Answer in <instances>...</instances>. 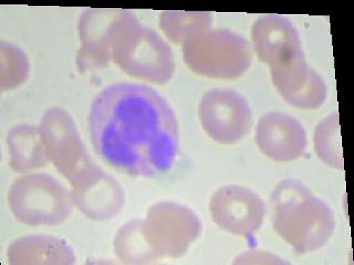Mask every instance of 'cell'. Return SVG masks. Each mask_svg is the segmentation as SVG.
I'll return each mask as SVG.
<instances>
[{
	"label": "cell",
	"instance_id": "cell-1",
	"mask_svg": "<svg viewBox=\"0 0 354 265\" xmlns=\"http://www.w3.org/2000/svg\"><path fill=\"white\" fill-rule=\"evenodd\" d=\"M88 132L99 157L133 177H154L174 165L180 132L174 110L143 84L115 83L94 97Z\"/></svg>",
	"mask_w": 354,
	"mask_h": 265
},
{
	"label": "cell",
	"instance_id": "cell-2",
	"mask_svg": "<svg viewBox=\"0 0 354 265\" xmlns=\"http://www.w3.org/2000/svg\"><path fill=\"white\" fill-rule=\"evenodd\" d=\"M270 207L274 231L297 253L324 248L335 233V215L329 206L299 180L278 184L270 197Z\"/></svg>",
	"mask_w": 354,
	"mask_h": 265
},
{
	"label": "cell",
	"instance_id": "cell-3",
	"mask_svg": "<svg viewBox=\"0 0 354 265\" xmlns=\"http://www.w3.org/2000/svg\"><path fill=\"white\" fill-rule=\"evenodd\" d=\"M111 61L125 75L162 86L175 72V59L167 42L156 31L141 25L138 18L116 36Z\"/></svg>",
	"mask_w": 354,
	"mask_h": 265
},
{
	"label": "cell",
	"instance_id": "cell-4",
	"mask_svg": "<svg viewBox=\"0 0 354 265\" xmlns=\"http://www.w3.org/2000/svg\"><path fill=\"white\" fill-rule=\"evenodd\" d=\"M183 60L196 75L235 80L252 66L250 43L228 29H210L183 44Z\"/></svg>",
	"mask_w": 354,
	"mask_h": 265
},
{
	"label": "cell",
	"instance_id": "cell-5",
	"mask_svg": "<svg viewBox=\"0 0 354 265\" xmlns=\"http://www.w3.org/2000/svg\"><path fill=\"white\" fill-rule=\"evenodd\" d=\"M8 204L17 220L30 226L62 224L75 207L71 193L46 173L24 175L15 180Z\"/></svg>",
	"mask_w": 354,
	"mask_h": 265
},
{
	"label": "cell",
	"instance_id": "cell-6",
	"mask_svg": "<svg viewBox=\"0 0 354 265\" xmlns=\"http://www.w3.org/2000/svg\"><path fill=\"white\" fill-rule=\"evenodd\" d=\"M50 163L72 187L86 181L99 170L92 161L75 121L66 110L51 108L44 112L39 125Z\"/></svg>",
	"mask_w": 354,
	"mask_h": 265
},
{
	"label": "cell",
	"instance_id": "cell-7",
	"mask_svg": "<svg viewBox=\"0 0 354 265\" xmlns=\"http://www.w3.org/2000/svg\"><path fill=\"white\" fill-rule=\"evenodd\" d=\"M143 229L147 240L160 257L178 259L198 239L202 221L183 204L160 202L147 210Z\"/></svg>",
	"mask_w": 354,
	"mask_h": 265
},
{
	"label": "cell",
	"instance_id": "cell-8",
	"mask_svg": "<svg viewBox=\"0 0 354 265\" xmlns=\"http://www.w3.org/2000/svg\"><path fill=\"white\" fill-rule=\"evenodd\" d=\"M136 14L127 9H86L77 20V33L81 48L77 51L79 71L108 66L118 33Z\"/></svg>",
	"mask_w": 354,
	"mask_h": 265
},
{
	"label": "cell",
	"instance_id": "cell-9",
	"mask_svg": "<svg viewBox=\"0 0 354 265\" xmlns=\"http://www.w3.org/2000/svg\"><path fill=\"white\" fill-rule=\"evenodd\" d=\"M198 117L214 141L230 145L241 141L252 127V110L241 93L216 88L205 93L198 105Z\"/></svg>",
	"mask_w": 354,
	"mask_h": 265
},
{
	"label": "cell",
	"instance_id": "cell-10",
	"mask_svg": "<svg viewBox=\"0 0 354 265\" xmlns=\"http://www.w3.org/2000/svg\"><path fill=\"white\" fill-rule=\"evenodd\" d=\"M269 66L272 83L286 102L301 110H317L326 102L328 86L308 64L302 49Z\"/></svg>",
	"mask_w": 354,
	"mask_h": 265
},
{
	"label": "cell",
	"instance_id": "cell-11",
	"mask_svg": "<svg viewBox=\"0 0 354 265\" xmlns=\"http://www.w3.org/2000/svg\"><path fill=\"white\" fill-rule=\"evenodd\" d=\"M209 213L215 224L232 235L250 237L263 224L266 204L249 188L227 185L210 198Z\"/></svg>",
	"mask_w": 354,
	"mask_h": 265
},
{
	"label": "cell",
	"instance_id": "cell-12",
	"mask_svg": "<svg viewBox=\"0 0 354 265\" xmlns=\"http://www.w3.org/2000/svg\"><path fill=\"white\" fill-rule=\"evenodd\" d=\"M254 141L263 155L279 163L302 157L308 144L307 132L301 123L280 112L265 114L259 119Z\"/></svg>",
	"mask_w": 354,
	"mask_h": 265
},
{
	"label": "cell",
	"instance_id": "cell-13",
	"mask_svg": "<svg viewBox=\"0 0 354 265\" xmlns=\"http://www.w3.org/2000/svg\"><path fill=\"white\" fill-rule=\"evenodd\" d=\"M71 196L75 207L94 221L110 220L125 206V193L120 182L101 168L72 187Z\"/></svg>",
	"mask_w": 354,
	"mask_h": 265
},
{
	"label": "cell",
	"instance_id": "cell-14",
	"mask_svg": "<svg viewBox=\"0 0 354 265\" xmlns=\"http://www.w3.org/2000/svg\"><path fill=\"white\" fill-rule=\"evenodd\" d=\"M252 40L258 58L268 66L302 49L296 27L286 17L278 14L258 18L252 25Z\"/></svg>",
	"mask_w": 354,
	"mask_h": 265
},
{
	"label": "cell",
	"instance_id": "cell-15",
	"mask_svg": "<svg viewBox=\"0 0 354 265\" xmlns=\"http://www.w3.org/2000/svg\"><path fill=\"white\" fill-rule=\"evenodd\" d=\"M7 259L10 265H70L75 263V253L60 237L31 235L9 244Z\"/></svg>",
	"mask_w": 354,
	"mask_h": 265
},
{
	"label": "cell",
	"instance_id": "cell-16",
	"mask_svg": "<svg viewBox=\"0 0 354 265\" xmlns=\"http://www.w3.org/2000/svg\"><path fill=\"white\" fill-rule=\"evenodd\" d=\"M9 165L16 173H28L50 163L39 126L21 124L9 130L7 135Z\"/></svg>",
	"mask_w": 354,
	"mask_h": 265
},
{
	"label": "cell",
	"instance_id": "cell-17",
	"mask_svg": "<svg viewBox=\"0 0 354 265\" xmlns=\"http://www.w3.org/2000/svg\"><path fill=\"white\" fill-rule=\"evenodd\" d=\"M113 248L116 257L125 264H149L163 259L147 240L142 219L130 220L118 230Z\"/></svg>",
	"mask_w": 354,
	"mask_h": 265
},
{
	"label": "cell",
	"instance_id": "cell-18",
	"mask_svg": "<svg viewBox=\"0 0 354 265\" xmlns=\"http://www.w3.org/2000/svg\"><path fill=\"white\" fill-rule=\"evenodd\" d=\"M213 14L210 12L189 11H163L160 17V27L166 37L176 44H184L188 40L210 30Z\"/></svg>",
	"mask_w": 354,
	"mask_h": 265
},
{
	"label": "cell",
	"instance_id": "cell-19",
	"mask_svg": "<svg viewBox=\"0 0 354 265\" xmlns=\"http://www.w3.org/2000/svg\"><path fill=\"white\" fill-rule=\"evenodd\" d=\"M315 154L321 161L332 168L342 170L344 167L342 145H341L340 119L333 113L317 125L313 134Z\"/></svg>",
	"mask_w": 354,
	"mask_h": 265
},
{
	"label": "cell",
	"instance_id": "cell-20",
	"mask_svg": "<svg viewBox=\"0 0 354 265\" xmlns=\"http://www.w3.org/2000/svg\"><path fill=\"white\" fill-rule=\"evenodd\" d=\"M0 88L1 91H10L25 82L29 75V61L20 48L12 43H0Z\"/></svg>",
	"mask_w": 354,
	"mask_h": 265
},
{
	"label": "cell",
	"instance_id": "cell-21",
	"mask_svg": "<svg viewBox=\"0 0 354 265\" xmlns=\"http://www.w3.org/2000/svg\"><path fill=\"white\" fill-rule=\"evenodd\" d=\"M288 263L274 254L263 251H249L241 254L234 261V264H282Z\"/></svg>",
	"mask_w": 354,
	"mask_h": 265
}]
</instances>
